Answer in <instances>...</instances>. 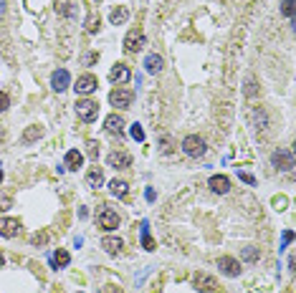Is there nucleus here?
<instances>
[{
  "label": "nucleus",
  "mask_w": 296,
  "mask_h": 293,
  "mask_svg": "<svg viewBox=\"0 0 296 293\" xmlns=\"http://www.w3.org/2000/svg\"><path fill=\"white\" fill-rule=\"evenodd\" d=\"M182 152L187 154V157L198 160V157H205L207 144H205V139H203V136H198V134H187L185 139H182Z\"/></svg>",
  "instance_id": "nucleus-1"
},
{
  "label": "nucleus",
  "mask_w": 296,
  "mask_h": 293,
  "mask_svg": "<svg viewBox=\"0 0 296 293\" xmlns=\"http://www.w3.org/2000/svg\"><path fill=\"white\" fill-rule=\"evenodd\" d=\"M76 116L81 119V122H94V119L99 116V104L91 101V99L76 101Z\"/></svg>",
  "instance_id": "nucleus-2"
},
{
  "label": "nucleus",
  "mask_w": 296,
  "mask_h": 293,
  "mask_svg": "<svg viewBox=\"0 0 296 293\" xmlns=\"http://www.w3.org/2000/svg\"><path fill=\"white\" fill-rule=\"evenodd\" d=\"M271 164H273L276 169H281V172H291V169H294V154H291V149H278V152H273V154H271Z\"/></svg>",
  "instance_id": "nucleus-3"
},
{
  "label": "nucleus",
  "mask_w": 296,
  "mask_h": 293,
  "mask_svg": "<svg viewBox=\"0 0 296 293\" xmlns=\"http://www.w3.org/2000/svg\"><path fill=\"white\" fill-rule=\"evenodd\" d=\"M147 46V38H145V33L139 30V28H132L127 33V38H124V48L129 51V53H137V51H142Z\"/></svg>",
  "instance_id": "nucleus-4"
},
{
  "label": "nucleus",
  "mask_w": 296,
  "mask_h": 293,
  "mask_svg": "<svg viewBox=\"0 0 296 293\" xmlns=\"http://www.w3.org/2000/svg\"><path fill=\"white\" fill-rule=\"evenodd\" d=\"M132 101H134V91H129V89H114L109 94V104L119 107V109H129Z\"/></svg>",
  "instance_id": "nucleus-5"
},
{
  "label": "nucleus",
  "mask_w": 296,
  "mask_h": 293,
  "mask_svg": "<svg viewBox=\"0 0 296 293\" xmlns=\"http://www.w3.org/2000/svg\"><path fill=\"white\" fill-rule=\"evenodd\" d=\"M96 86H99V81H96V76H91V74H84V76H79L76 79V94H81V96H89L91 91H96Z\"/></svg>",
  "instance_id": "nucleus-6"
},
{
  "label": "nucleus",
  "mask_w": 296,
  "mask_h": 293,
  "mask_svg": "<svg viewBox=\"0 0 296 293\" xmlns=\"http://www.w3.org/2000/svg\"><path fill=\"white\" fill-rule=\"evenodd\" d=\"M99 225H101V230H107V233L117 230V228H119V215H117L112 208H104V210L99 213Z\"/></svg>",
  "instance_id": "nucleus-7"
},
{
  "label": "nucleus",
  "mask_w": 296,
  "mask_h": 293,
  "mask_svg": "<svg viewBox=\"0 0 296 293\" xmlns=\"http://www.w3.org/2000/svg\"><path fill=\"white\" fill-rule=\"evenodd\" d=\"M218 268H220L225 275H231V278L240 275V263L236 261V258H231V255H220V258H218Z\"/></svg>",
  "instance_id": "nucleus-8"
},
{
  "label": "nucleus",
  "mask_w": 296,
  "mask_h": 293,
  "mask_svg": "<svg viewBox=\"0 0 296 293\" xmlns=\"http://www.w3.org/2000/svg\"><path fill=\"white\" fill-rule=\"evenodd\" d=\"M51 83H54V91L61 94L71 86V74H68L66 68H59V71H54V76H51Z\"/></svg>",
  "instance_id": "nucleus-9"
},
{
  "label": "nucleus",
  "mask_w": 296,
  "mask_h": 293,
  "mask_svg": "<svg viewBox=\"0 0 296 293\" xmlns=\"http://www.w3.org/2000/svg\"><path fill=\"white\" fill-rule=\"evenodd\" d=\"M195 288H198L200 293H215L218 281L213 278V275H207V273H198V275H195Z\"/></svg>",
  "instance_id": "nucleus-10"
},
{
  "label": "nucleus",
  "mask_w": 296,
  "mask_h": 293,
  "mask_svg": "<svg viewBox=\"0 0 296 293\" xmlns=\"http://www.w3.org/2000/svg\"><path fill=\"white\" fill-rule=\"evenodd\" d=\"M107 164L114 169H127V167H132V157L127 152H112L107 157Z\"/></svg>",
  "instance_id": "nucleus-11"
},
{
  "label": "nucleus",
  "mask_w": 296,
  "mask_h": 293,
  "mask_svg": "<svg viewBox=\"0 0 296 293\" xmlns=\"http://www.w3.org/2000/svg\"><path fill=\"white\" fill-rule=\"evenodd\" d=\"M129 79H132L129 66H124V63H117V66H112V71H109V81H114V83H127Z\"/></svg>",
  "instance_id": "nucleus-12"
},
{
  "label": "nucleus",
  "mask_w": 296,
  "mask_h": 293,
  "mask_svg": "<svg viewBox=\"0 0 296 293\" xmlns=\"http://www.w3.org/2000/svg\"><path fill=\"white\" fill-rule=\"evenodd\" d=\"M207 187H210L215 195H225L231 189V180L225 177V175H213L210 180H207Z\"/></svg>",
  "instance_id": "nucleus-13"
},
{
  "label": "nucleus",
  "mask_w": 296,
  "mask_h": 293,
  "mask_svg": "<svg viewBox=\"0 0 296 293\" xmlns=\"http://www.w3.org/2000/svg\"><path fill=\"white\" fill-rule=\"evenodd\" d=\"M18 233H21V222L18 220H13V217L0 220V235H3V238H15Z\"/></svg>",
  "instance_id": "nucleus-14"
},
{
  "label": "nucleus",
  "mask_w": 296,
  "mask_h": 293,
  "mask_svg": "<svg viewBox=\"0 0 296 293\" xmlns=\"http://www.w3.org/2000/svg\"><path fill=\"white\" fill-rule=\"evenodd\" d=\"M165 68V61H162V56H157V53H149L147 58H145V71L147 74H154L157 76L160 71Z\"/></svg>",
  "instance_id": "nucleus-15"
},
{
  "label": "nucleus",
  "mask_w": 296,
  "mask_h": 293,
  "mask_svg": "<svg viewBox=\"0 0 296 293\" xmlns=\"http://www.w3.org/2000/svg\"><path fill=\"white\" fill-rule=\"evenodd\" d=\"M107 132L121 136V134H124V119H121L119 114H109L107 116Z\"/></svg>",
  "instance_id": "nucleus-16"
},
{
  "label": "nucleus",
  "mask_w": 296,
  "mask_h": 293,
  "mask_svg": "<svg viewBox=\"0 0 296 293\" xmlns=\"http://www.w3.org/2000/svg\"><path fill=\"white\" fill-rule=\"evenodd\" d=\"M81 164H84V154L79 149H68L66 152V169H74L76 172Z\"/></svg>",
  "instance_id": "nucleus-17"
},
{
  "label": "nucleus",
  "mask_w": 296,
  "mask_h": 293,
  "mask_svg": "<svg viewBox=\"0 0 296 293\" xmlns=\"http://www.w3.org/2000/svg\"><path fill=\"white\" fill-rule=\"evenodd\" d=\"M121 245H124V243H121V238H112V235H107V238L101 240V248L107 250L109 255H117V253L121 250Z\"/></svg>",
  "instance_id": "nucleus-18"
},
{
  "label": "nucleus",
  "mask_w": 296,
  "mask_h": 293,
  "mask_svg": "<svg viewBox=\"0 0 296 293\" xmlns=\"http://www.w3.org/2000/svg\"><path fill=\"white\" fill-rule=\"evenodd\" d=\"M68 263H71V255H68V250H56L54 255H51V266H54V268H66Z\"/></svg>",
  "instance_id": "nucleus-19"
},
{
  "label": "nucleus",
  "mask_w": 296,
  "mask_h": 293,
  "mask_svg": "<svg viewBox=\"0 0 296 293\" xmlns=\"http://www.w3.org/2000/svg\"><path fill=\"white\" fill-rule=\"evenodd\" d=\"M127 18H129V8H124V5H119V8H114V10L109 13V21H112L114 26L127 23Z\"/></svg>",
  "instance_id": "nucleus-20"
},
{
  "label": "nucleus",
  "mask_w": 296,
  "mask_h": 293,
  "mask_svg": "<svg viewBox=\"0 0 296 293\" xmlns=\"http://www.w3.org/2000/svg\"><path fill=\"white\" fill-rule=\"evenodd\" d=\"M86 185H89L91 189H96V187H101V185H104V172H101L99 167H94V169H89V175H86Z\"/></svg>",
  "instance_id": "nucleus-21"
},
{
  "label": "nucleus",
  "mask_w": 296,
  "mask_h": 293,
  "mask_svg": "<svg viewBox=\"0 0 296 293\" xmlns=\"http://www.w3.org/2000/svg\"><path fill=\"white\" fill-rule=\"evenodd\" d=\"M109 189H112V195H114V197H127L129 185H127L124 180H112V182H109Z\"/></svg>",
  "instance_id": "nucleus-22"
},
{
  "label": "nucleus",
  "mask_w": 296,
  "mask_h": 293,
  "mask_svg": "<svg viewBox=\"0 0 296 293\" xmlns=\"http://www.w3.org/2000/svg\"><path fill=\"white\" fill-rule=\"evenodd\" d=\"M43 136V127H38V124H33V127H28L26 132H23V142L26 144H30V142H36V139H41Z\"/></svg>",
  "instance_id": "nucleus-23"
},
{
  "label": "nucleus",
  "mask_w": 296,
  "mask_h": 293,
  "mask_svg": "<svg viewBox=\"0 0 296 293\" xmlns=\"http://www.w3.org/2000/svg\"><path fill=\"white\" fill-rule=\"evenodd\" d=\"M139 233H142V248L145 250H154V240L149 238V222H142Z\"/></svg>",
  "instance_id": "nucleus-24"
},
{
  "label": "nucleus",
  "mask_w": 296,
  "mask_h": 293,
  "mask_svg": "<svg viewBox=\"0 0 296 293\" xmlns=\"http://www.w3.org/2000/svg\"><path fill=\"white\" fill-rule=\"evenodd\" d=\"M253 122L258 124V129H261V132H264V129L268 127V119H266L264 109H253Z\"/></svg>",
  "instance_id": "nucleus-25"
},
{
  "label": "nucleus",
  "mask_w": 296,
  "mask_h": 293,
  "mask_svg": "<svg viewBox=\"0 0 296 293\" xmlns=\"http://www.w3.org/2000/svg\"><path fill=\"white\" fill-rule=\"evenodd\" d=\"M172 149H175V144H172V136H170V134H162V136H160V152H162V154H170Z\"/></svg>",
  "instance_id": "nucleus-26"
},
{
  "label": "nucleus",
  "mask_w": 296,
  "mask_h": 293,
  "mask_svg": "<svg viewBox=\"0 0 296 293\" xmlns=\"http://www.w3.org/2000/svg\"><path fill=\"white\" fill-rule=\"evenodd\" d=\"M86 30H89V33H96L99 30V15H94V13H89V18H86Z\"/></svg>",
  "instance_id": "nucleus-27"
},
{
  "label": "nucleus",
  "mask_w": 296,
  "mask_h": 293,
  "mask_svg": "<svg viewBox=\"0 0 296 293\" xmlns=\"http://www.w3.org/2000/svg\"><path fill=\"white\" fill-rule=\"evenodd\" d=\"M129 134H132V139H137V142H145V129L139 127V124H132Z\"/></svg>",
  "instance_id": "nucleus-28"
},
{
  "label": "nucleus",
  "mask_w": 296,
  "mask_h": 293,
  "mask_svg": "<svg viewBox=\"0 0 296 293\" xmlns=\"http://www.w3.org/2000/svg\"><path fill=\"white\" fill-rule=\"evenodd\" d=\"M281 13L286 15V18H294V0H284V3H281Z\"/></svg>",
  "instance_id": "nucleus-29"
},
{
  "label": "nucleus",
  "mask_w": 296,
  "mask_h": 293,
  "mask_svg": "<svg viewBox=\"0 0 296 293\" xmlns=\"http://www.w3.org/2000/svg\"><path fill=\"white\" fill-rule=\"evenodd\" d=\"M8 107H10V96H8L5 91H0V114H3Z\"/></svg>",
  "instance_id": "nucleus-30"
},
{
  "label": "nucleus",
  "mask_w": 296,
  "mask_h": 293,
  "mask_svg": "<svg viewBox=\"0 0 296 293\" xmlns=\"http://www.w3.org/2000/svg\"><path fill=\"white\" fill-rule=\"evenodd\" d=\"M243 258H246V261H258V250L256 248H246V250H243Z\"/></svg>",
  "instance_id": "nucleus-31"
},
{
  "label": "nucleus",
  "mask_w": 296,
  "mask_h": 293,
  "mask_svg": "<svg viewBox=\"0 0 296 293\" xmlns=\"http://www.w3.org/2000/svg\"><path fill=\"white\" fill-rule=\"evenodd\" d=\"M86 147H89V149H86V152H89V157L96 162V157H99V144H96V142H89Z\"/></svg>",
  "instance_id": "nucleus-32"
},
{
  "label": "nucleus",
  "mask_w": 296,
  "mask_h": 293,
  "mask_svg": "<svg viewBox=\"0 0 296 293\" xmlns=\"http://www.w3.org/2000/svg\"><path fill=\"white\" fill-rule=\"evenodd\" d=\"M96 61H99V53H86V56L81 58L84 66H91V63H96Z\"/></svg>",
  "instance_id": "nucleus-33"
},
{
  "label": "nucleus",
  "mask_w": 296,
  "mask_h": 293,
  "mask_svg": "<svg viewBox=\"0 0 296 293\" xmlns=\"http://www.w3.org/2000/svg\"><path fill=\"white\" fill-rule=\"evenodd\" d=\"M30 240H33V245H43L46 240H48V233H38V235H33Z\"/></svg>",
  "instance_id": "nucleus-34"
},
{
  "label": "nucleus",
  "mask_w": 296,
  "mask_h": 293,
  "mask_svg": "<svg viewBox=\"0 0 296 293\" xmlns=\"http://www.w3.org/2000/svg\"><path fill=\"white\" fill-rule=\"evenodd\" d=\"M238 180H243L246 185H256V177H253V175H248V172H238Z\"/></svg>",
  "instance_id": "nucleus-35"
},
{
  "label": "nucleus",
  "mask_w": 296,
  "mask_h": 293,
  "mask_svg": "<svg viewBox=\"0 0 296 293\" xmlns=\"http://www.w3.org/2000/svg\"><path fill=\"white\" fill-rule=\"evenodd\" d=\"M291 240H294V233H291V230H286V233H284V238H281V248H286V245L291 243Z\"/></svg>",
  "instance_id": "nucleus-36"
},
{
  "label": "nucleus",
  "mask_w": 296,
  "mask_h": 293,
  "mask_svg": "<svg viewBox=\"0 0 296 293\" xmlns=\"http://www.w3.org/2000/svg\"><path fill=\"white\" fill-rule=\"evenodd\" d=\"M10 208V197H0V210H8Z\"/></svg>",
  "instance_id": "nucleus-37"
},
{
  "label": "nucleus",
  "mask_w": 296,
  "mask_h": 293,
  "mask_svg": "<svg viewBox=\"0 0 296 293\" xmlns=\"http://www.w3.org/2000/svg\"><path fill=\"white\" fill-rule=\"evenodd\" d=\"M99 293H119V291H117V288H114V286H104V288H101V291H99Z\"/></svg>",
  "instance_id": "nucleus-38"
},
{
  "label": "nucleus",
  "mask_w": 296,
  "mask_h": 293,
  "mask_svg": "<svg viewBox=\"0 0 296 293\" xmlns=\"http://www.w3.org/2000/svg\"><path fill=\"white\" fill-rule=\"evenodd\" d=\"M253 91H256V89H253V79H248V89H246V94L253 96Z\"/></svg>",
  "instance_id": "nucleus-39"
},
{
  "label": "nucleus",
  "mask_w": 296,
  "mask_h": 293,
  "mask_svg": "<svg viewBox=\"0 0 296 293\" xmlns=\"http://www.w3.org/2000/svg\"><path fill=\"white\" fill-rule=\"evenodd\" d=\"M5 13V0H0V15Z\"/></svg>",
  "instance_id": "nucleus-40"
},
{
  "label": "nucleus",
  "mask_w": 296,
  "mask_h": 293,
  "mask_svg": "<svg viewBox=\"0 0 296 293\" xmlns=\"http://www.w3.org/2000/svg\"><path fill=\"white\" fill-rule=\"evenodd\" d=\"M5 266V258H3V253H0V268H3Z\"/></svg>",
  "instance_id": "nucleus-41"
},
{
  "label": "nucleus",
  "mask_w": 296,
  "mask_h": 293,
  "mask_svg": "<svg viewBox=\"0 0 296 293\" xmlns=\"http://www.w3.org/2000/svg\"><path fill=\"white\" fill-rule=\"evenodd\" d=\"M0 182H3V172H0Z\"/></svg>",
  "instance_id": "nucleus-42"
}]
</instances>
